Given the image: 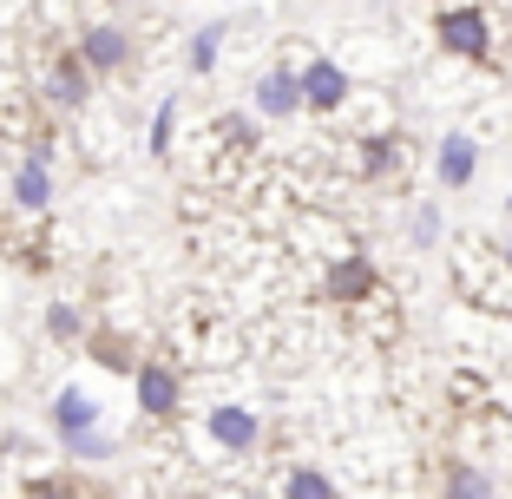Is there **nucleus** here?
<instances>
[{
  "label": "nucleus",
  "mask_w": 512,
  "mask_h": 499,
  "mask_svg": "<svg viewBox=\"0 0 512 499\" xmlns=\"http://www.w3.org/2000/svg\"><path fill=\"white\" fill-rule=\"evenodd\" d=\"M132 394H138V414L145 421H178L184 414V375L171 362H158V355H145L132 368Z\"/></svg>",
  "instance_id": "f257e3e1"
},
{
  "label": "nucleus",
  "mask_w": 512,
  "mask_h": 499,
  "mask_svg": "<svg viewBox=\"0 0 512 499\" xmlns=\"http://www.w3.org/2000/svg\"><path fill=\"white\" fill-rule=\"evenodd\" d=\"M434 40L447 46L453 60H486L493 53V20H486V7H447L434 20Z\"/></svg>",
  "instance_id": "f03ea898"
},
{
  "label": "nucleus",
  "mask_w": 512,
  "mask_h": 499,
  "mask_svg": "<svg viewBox=\"0 0 512 499\" xmlns=\"http://www.w3.org/2000/svg\"><path fill=\"white\" fill-rule=\"evenodd\" d=\"M73 53L86 60V73H92V79L125 73V66H132V33H125V27H112V20H99V27H86V33H79V46H73Z\"/></svg>",
  "instance_id": "7ed1b4c3"
},
{
  "label": "nucleus",
  "mask_w": 512,
  "mask_h": 499,
  "mask_svg": "<svg viewBox=\"0 0 512 499\" xmlns=\"http://www.w3.org/2000/svg\"><path fill=\"white\" fill-rule=\"evenodd\" d=\"M381 296V270L362 257V250H342V263L329 270V303H348V309H362Z\"/></svg>",
  "instance_id": "20e7f679"
},
{
  "label": "nucleus",
  "mask_w": 512,
  "mask_h": 499,
  "mask_svg": "<svg viewBox=\"0 0 512 499\" xmlns=\"http://www.w3.org/2000/svg\"><path fill=\"white\" fill-rule=\"evenodd\" d=\"M296 86H302V112H342L348 106V73L335 60H309L296 73Z\"/></svg>",
  "instance_id": "39448f33"
},
{
  "label": "nucleus",
  "mask_w": 512,
  "mask_h": 499,
  "mask_svg": "<svg viewBox=\"0 0 512 499\" xmlns=\"http://www.w3.org/2000/svg\"><path fill=\"white\" fill-rule=\"evenodd\" d=\"M211 440L224 447V454H250L256 440H263V421H256V408L224 401V408H211Z\"/></svg>",
  "instance_id": "423d86ee"
},
{
  "label": "nucleus",
  "mask_w": 512,
  "mask_h": 499,
  "mask_svg": "<svg viewBox=\"0 0 512 499\" xmlns=\"http://www.w3.org/2000/svg\"><path fill=\"white\" fill-rule=\"evenodd\" d=\"M14 204L20 211H46V204H53V152H46V145H33V158H20Z\"/></svg>",
  "instance_id": "0eeeda50"
},
{
  "label": "nucleus",
  "mask_w": 512,
  "mask_h": 499,
  "mask_svg": "<svg viewBox=\"0 0 512 499\" xmlns=\"http://www.w3.org/2000/svg\"><path fill=\"white\" fill-rule=\"evenodd\" d=\"M46 99H53L60 112H79L92 99V73H86L79 53H60V60H53V73H46Z\"/></svg>",
  "instance_id": "6e6552de"
},
{
  "label": "nucleus",
  "mask_w": 512,
  "mask_h": 499,
  "mask_svg": "<svg viewBox=\"0 0 512 499\" xmlns=\"http://www.w3.org/2000/svg\"><path fill=\"white\" fill-rule=\"evenodd\" d=\"M434 171H440V184H447V191H467V184L480 178V145H473L467 132H447V138H440Z\"/></svg>",
  "instance_id": "1a4fd4ad"
},
{
  "label": "nucleus",
  "mask_w": 512,
  "mask_h": 499,
  "mask_svg": "<svg viewBox=\"0 0 512 499\" xmlns=\"http://www.w3.org/2000/svg\"><path fill=\"white\" fill-rule=\"evenodd\" d=\"M256 112H263V119H296L302 112V86H296L289 66H270V73L256 79Z\"/></svg>",
  "instance_id": "9d476101"
},
{
  "label": "nucleus",
  "mask_w": 512,
  "mask_h": 499,
  "mask_svg": "<svg viewBox=\"0 0 512 499\" xmlns=\"http://www.w3.org/2000/svg\"><path fill=\"white\" fill-rule=\"evenodd\" d=\"M86 427H99V401H92L86 388H60L53 394V434L73 440V434H86Z\"/></svg>",
  "instance_id": "9b49d317"
},
{
  "label": "nucleus",
  "mask_w": 512,
  "mask_h": 499,
  "mask_svg": "<svg viewBox=\"0 0 512 499\" xmlns=\"http://www.w3.org/2000/svg\"><path fill=\"white\" fill-rule=\"evenodd\" d=\"M440 499H499V486H493V473H480L473 460H453Z\"/></svg>",
  "instance_id": "f8f14e48"
},
{
  "label": "nucleus",
  "mask_w": 512,
  "mask_h": 499,
  "mask_svg": "<svg viewBox=\"0 0 512 499\" xmlns=\"http://www.w3.org/2000/svg\"><path fill=\"white\" fill-rule=\"evenodd\" d=\"M283 499H342V493H335V480L322 467H289L283 473Z\"/></svg>",
  "instance_id": "ddd939ff"
},
{
  "label": "nucleus",
  "mask_w": 512,
  "mask_h": 499,
  "mask_svg": "<svg viewBox=\"0 0 512 499\" xmlns=\"http://www.w3.org/2000/svg\"><path fill=\"white\" fill-rule=\"evenodd\" d=\"M401 165V145L394 138H362V178H388Z\"/></svg>",
  "instance_id": "4468645a"
},
{
  "label": "nucleus",
  "mask_w": 512,
  "mask_h": 499,
  "mask_svg": "<svg viewBox=\"0 0 512 499\" xmlns=\"http://www.w3.org/2000/svg\"><path fill=\"white\" fill-rule=\"evenodd\" d=\"M92 362L99 368H119V375H132V348H125V335H92Z\"/></svg>",
  "instance_id": "2eb2a0df"
},
{
  "label": "nucleus",
  "mask_w": 512,
  "mask_h": 499,
  "mask_svg": "<svg viewBox=\"0 0 512 499\" xmlns=\"http://www.w3.org/2000/svg\"><path fill=\"white\" fill-rule=\"evenodd\" d=\"M217 53H224V27H197L191 33V73H211Z\"/></svg>",
  "instance_id": "dca6fc26"
},
{
  "label": "nucleus",
  "mask_w": 512,
  "mask_h": 499,
  "mask_svg": "<svg viewBox=\"0 0 512 499\" xmlns=\"http://www.w3.org/2000/svg\"><path fill=\"white\" fill-rule=\"evenodd\" d=\"M46 335H53V342H79V335H86V322H79L73 303H53V309H46Z\"/></svg>",
  "instance_id": "f3484780"
},
{
  "label": "nucleus",
  "mask_w": 512,
  "mask_h": 499,
  "mask_svg": "<svg viewBox=\"0 0 512 499\" xmlns=\"http://www.w3.org/2000/svg\"><path fill=\"white\" fill-rule=\"evenodd\" d=\"M20 499H79V486L66 480V473H40V480H27Z\"/></svg>",
  "instance_id": "a211bd4d"
},
{
  "label": "nucleus",
  "mask_w": 512,
  "mask_h": 499,
  "mask_svg": "<svg viewBox=\"0 0 512 499\" xmlns=\"http://www.w3.org/2000/svg\"><path fill=\"white\" fill-rule=\"evenodd\" d=\"M73 460H99V454H112V434H99V427H86V434H73V440H60Z\"/></svg>",
  "instance_id": "6ab92c4d"
},
{
  "label": "nucleus",
  "mask_w": 512,
  "mask_h": 499,
  "mask_svg": "<svg viewBox=\"0 0 512 499\" xmlns=\"http://www.w3.org/2000/svg\"><path fill=\"white\" fill-rule=\"evenodd\" d=\"M171 132H178V99H165V106H158V119H151V152H158V158L171 152Z\"/></svg>",
  "instance_id": "aec40b11"
},
{
  "label": "nucleus",
  "mask_w": 512,
  "mask_h": 499,
  "mask_svg": "<svg viewBox=\"0 0 512 499\" xmlns=\"http://www.w3.org/2000/svg\"><path fill=\"white\" fill-rule=\"evenodd\" d=\"M434 237H440V211L427 204V211H414V250H434Z\"/></svg>",
  "instance_id": "412c9836"
},
{
  "label": "nucleus",
  "mask_w": 512,
  "mask_h": 499,
  "mask_svg": "<svg viewBox=\"0 0 512 499\" xmlns=\"http://www.w3.org/2000/svg\"><path fill=\"white\" fill-rule=\"evenodd\" d=\"M224 145L250 152V145H256V119H224Z\"/></svg>",
  "instance_id": "4be33fe9"
},
{
  "label": "nucleus",
  "mask_w": 512,
  "mask_h": 499,
  "mask_svg": "<svg viewBox=\"0 0 512 499\" xmlns=\"http://www.w3.org/2000/svg\"><path fill=\"white\" fill-rule=\"evenodd\" d=\"M506 270H512V243H506Z\"/></svg>",
  "instance_id": "5701e85b"
}]
</instances>
